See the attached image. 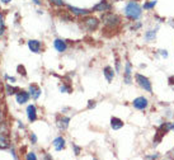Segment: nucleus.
<instances>
[{"instance_id":"obj_27","label":"nucleus","mask_w":174,"mask_h":160,"mask_svg":"<svg viewBox=\"0 0 174 160\" xmlns=\"http://www.w3.org/2000/svg\"><path fill=\"white\" fill-rule=\"evenodd\" d=\"M169 84H170V85L174 84V78H170V79H169Z\"/></svg>"},{"instance_id":"obj_32","label":"nucleus","mask_w":174,"mask_h":160,"mask_svg":"<svg viewBox=\"0 0 174 160\" xmlns=\"http://www.w3.org/2000/svg\"><path fill=\"white\" fill-rule=\"evenodd\" d=\"M35 3H36V4H41V2H40V0H35Z\"/></svg>"},{"instance_id":"obj_14","label":"nucleus","mask_w":174,"mask_h":160,"mask_svg":"<svg viewBox=\"0 0 174 160\" xmlns=\"http://www.w3.org/2000/svg\"><path fill=\"white\" fill-rule=\"evenodd\" d=\"M69 122H70V118L69 117H62L57 121V126H59V129L61 130H65L66 127L69 126Z\"/></svg>"},{"instance_id":"obj_4","label":"nucleus","mask_w":174,"mask_h":160,"mask_svg":"<svg viewBox=\"0 0 174 160\" xmlns=\"http://www.w3.org/2000/svg\"><path fill=\"white\" fill-rule=\"evenodd\" d=\"M148 106H149V102H148V99L144 98V97H139V98H136V99L134 101V107H135L136 109L144 111V109L148 108Z\"/></svg>"},{"instance_id":"obj_7","label":"nucleus","mask_w":174,"mask_h":160,"mask_svg":"<svg viewBox=\"0 0 174 160\" xmlns=\"http://www.w3.org/2000/svg\"><path fill=\"white\" fill-rule=\"evenodd\" d=\"M28 47L31 49V51H32V52H36V54H38V52L41 51V43H40L38 41H36V40L29 41V42H28Z\"/></svg>"},{"instance_id":"obj_33","label":"nucleus","mask_w":174,"mask_h":160,"mask_svg":"<svg viewBox=\"0 0 174 160\" xmlns=\"http://www.w3.org/2000/svg\"><path fill=\"white\" fill-rule=\"evenodd\" d=\"M172 129H173V131H174V123H173V125H172Z\"/></svg>"},{"instance_id":"obj_28","label":"nucleus","mask_w":174,"mask_h":160,"mask_svg":"<svg viewBox=\"0 0 174 160\" xmlns=\"http://www.w3.org/2000/svg\"><path fill=\"white\" fill-rule=\"evenodd\" d=\"M31 140H32L33 142H36V141H37V139H36V136H35V135H32V136H31Z\"/></svg>"},{"instance_id":"obj_21","label":"nucleus","mask_w":174,"mask_h":160,"mask_svg":"<svg viewBox=\"0 0 174 160\" xmlns=\"http://www.w3.org/2000/svg\"><path fill=\"white\" fill-rule=\"evenodd\" d=\"M155 5H156V2H155V0H153V2H150V3L144 4V9H151V8H154Z\"/></svg>"},{"instance_id":"obj_1","label":"nucleus","mask_w":174,"mask_h":160,"mask_svg":"<svg viewBox=\"0 0 174 160\" xmlns=\"http://www.w3.org/2000/svg\"><path fill=\"white\" fill-rule=\"evenodd\" d=\"M141 10H142V8L134 0V2H130L127 5H126L125 15L131 21H136L141 17Z\"/></svg>"},{"instance_id":"obj_19","label":"nucleus","mask_w":174,"mask_h":160,"mask_svg":"<svg viewBox=\"0 0 174 160\" xmlns=\"http://www.w3.org/2000/svg\"><path fill=\"white\" fill-rule=\"evenodd\" d=\"M155 35H156V33H155V31H149L148 33L145 35V37H146V40L150 41V40H153V38H155Z\"/></svg>"},{"instance_id":"obj_23","label":"nucleus","mask_w":174,"mask_h":160,"mask_svg":"<svg viewBox=\"0 0 174 160\" xmlns=\"http://www.w3.org/2000/svg\"><path fill=\"white\" fill-rule=\"evenodd\" d=\"M17 90V89H14V88H12L10 85H7V92H8V94H14V92Z\"/></svg>"},{"instance_id":"obj_16","label":"nucleus","mask_w":174,"mask_h":160,"mask_svg":"<svg viewBox=\"0 0 174 160\" xmlns=\"http://www.w3.org/2000/svg\"><path fill=\"white\" fill-rule=\"evenodd\" d=\"M104 76L107 78L108 82H112V79H113V76H115L113 69H112V68H109V66L104 68Z\"/></svg>"},{"instance_id":"obj_34","label":"nucleus","mask_w":174,"mask_h":160,"mask_svg":"<svg viewBox=\"0 0 174 160\" xmlns=\"http://www.w3.org/2000/svg\"><path fill=\"white\" fill-rule=\"evenodd\" d=\"M0 120H2V112H0Z\"/></svg>"},{"instance_id":"obj_26","label":"nucleus","mask_w":174,"mask_h":160,"mask_svg":"<svg viewBox=\"0 0 174 160\" xmlns=\"http://www.w3.org/2000/svg\"><path fill=\"white\" fill-rule=\"evenodd\" d=\"M162 52V56H164V57H168V54H167V51L164 50V51H160Z\"/></svg>"},{"instance_id":"obj_20","label":"nucleus","mask_w":174,"mask_h":160,"mask_svg":"<svg viewBox=\"0 0 174 160\" xmlns=\"http://www.w3.org/2000/svg\"><path fill=\"white\" fill-rule=\"evenodd\" d=\"M4 33V19H3V15L0 14V36Z\"/></svg>"},{"instance_id":"obj_8","label":"nucleus","mask_w":174,"mask_h":160,"mask_svg":"<svg viewBox=\"0 0 174 160\" xmlns=\"http://www.w3.org/2000/svg\"><path fill=\"white\" fill-rule=\"evenodd\" d=\"M68 9L73 13V14H75V15H88L90 12L89 10H85V9H79V8H75V7H71V5H69L68 7Z\"/></svg>"},{"instance_id":"obj_11","label":"nucleus","mask_w":174,"mask_h":160,"mask_svg":"<svg viewBox=\"0 0 174 160\" xmlns=\"http://www.w3.org/2000/svg\"><path fill=\"white\" fill-rule=\"evenodd\" d=\"M54 146H55V149H56L57 151L62 150V149L65 148V140L62 139V137H57V139H55V141H54Z\"/></svg>"},{"instance_id":"obj_22","label":"nucleus","mask_w":174,"mask_h":160,"mask_svg":"<svg viewBox=\"0 0 174 160\" xmlns=\"http://www.w3.org/2000/svg\"><path fill=\"white\" fill-rule=\"evenodd\" d=\"M52 4H55L56 7H62L64 5V0H50Z\"/></svg>"},{"instance_id":"obj_17","label":"nucleus","mask_w":174,"mask_h":160,"mask_svg":"<svg viewBox=\"0 0 174 160\" xmlns=\"http://www.w3.org/2000/svg\"><path fill=\"white\" fill-rule=\"evenodd\" d=\"M125 76H126V83L130 84L131 83V64L127 62L126 64V70H125Z\"/></svg>"},{"instance_id":"obj_24","label":"nucleus","mask_w":174,"mask_h":160,"mask_svg":"<svg viewBox=\"0 0 174 160\" xmlns=\"http://www.w3.org/2000/svg\"><path fill=\"white\" fill-rule=\"evenodd\" d=\"M27 159H28V160H31V159H33V160H35V159H36V155H35L33 153H29V154L27 155Z\"/></svg>"},{"instance_id":"obj_31","label":"nucleus","mask_w":174,"mask_h":160,"mask_svg":"<svg viewBox=\"0 0 174 160\" xmlns=\"http://www.w3.org/2000/svg\"><path fill=\"white\" fill-rule=\"evenodd\" d=\"M75 153H76V155H79V148H76V146H75Z\"/></svg>"},{"instance_id":"obj_6","label":"nucleus","mask_w":174,"mask_h":160,"mask_svg":"<svg viewBox=\"0 0 174 160\" xmlns=\"http://www.w3.org/2000/svg\"><path fill=\"white\" fill-rule=\"evenodd\" d=\"M27 115H28V120L31 122L36 121V118H37V111H36V107L33 104L28 106V108H27Z\"/></svg>"},{"instance_id":"obj_9","label":"nucleus","mask_w":174,"mask_h":160,"mask_svg":"<svg viewBox=\"0 0 174 160\" xmlns=\"http://www.w3.org/2000/svg\"><path fill=\"white\" fill-rule=\"evenodd\" d=\"M54 46H55V49H56L59 52H64V51L66 50V43L62 41V40H55Z\"/></svg>"},{"instance_id":"obj_30","label":"nucleus","mask_w":174,"mask_h":160,"mask_svg":"<svg viewBox=\"0 0 174 160\" xmlns=\"http://www.w3.org/2000/svg\"><path fill=\"white\" fill-rule=\"evenodd\" d=\"M2 2H3V3H5V4H8V3H10V2H12V0H2Z\"/></svg>"},{"instance_id":"obj_12","label":"nucleus","mask_w":174,"mask_h":160,"mask_svg":"<svg viewBox=\"0 0 174 160\" xmlns=\"http://www.w3.org/2000/svg\"><path fill=\"white\" fill-rule=\"evenodd\" d=\"M111 126H112L113 130H120L121 127H123V122L117 117H112V120H111Z\"/></svg>"},{"instance_id":"obj_3","label":"nucleus","mask_w":174,"mask_h":160,"mask_svg":"<svg viewBox=\"0 0 174 160\" xmlns=\"http://www.w3.org/2000/svg\"><path fill=\"white\" fill-rule=\"evenodd\" d=\"M136 82L139 83V85L146 90V92H151V83H150V80L144 76V75H141V74H136Z\"/></svg>"},{"instance_id":"obj_15","label":"nucleus","mask_w":174,"mask_h":160,"mask_svg":"<svg viewBox=\"0 0 174 160\" xmlns=\"http://www.w3.org/2000/svg\"><path fill=\"white\" fill-rule=\"evenodd\" d=\"M29 92H31V95H32L35 99H37L41 95V89L38 87H36V85H31L29 87Z\"/></svg>"},{"instance_id":"obj_18","label":"nucleus","mask_w":174,"mask_h":160,"mask_svg":"<svg viewBox=\"0 0 174 160\" xmlns=\"http://www.w3.org/2000/svg\"><path fill=\"white\" fill-rule=\"evenodd\" d=\"M8 146H9V140H8V137L5 136V134H0V148L5 149Z\"/></svg>"},{"instance_id":"obj_10","label":"nucleus","mask_w":174,"mask_h":160,"mask_svg":"<svg viewBox=\"0 0 174 160\" xmlns=\"http://www.w3.org/2000/svg\"><path fill=\"white\" fill-rule=\"evenodd\" d=\"M28 99H29V94H28L27 92H19V93L17 94V102H18L19 104L26 103Z\"/></svg>"},{"instance_id":"obj_2","label":"nucleus","mask_w":174,"mask_h":160,"mask_svg":"<svg viewBox=\"0 0 174 160\" xmlns=\"http://www.w3.org/2000/svg\"><path fill=\"white\" fill-rule=\"evenodd\" d=\"M103 22H104V24H106L107 27L113 28V27H116L117 24H120V18L117 17L116 14L109 13V14L103 15Z\"/></svg>"},{"instance_id":"obj_25","label":"nucleus","mask_w":174,"mask_h":160,"mask_svg":"<svg viewBox=\"0 0 174 160\" xmlns=\"http://www.w3.org/2000/svg\"><path fill=\"white\" fill-rule=\"evenodd\" d=\"M93 107H96V102H94V101H90V102H89L88 108H93Z\"/></svg>"},{"instance_id":"obj_13","label":"nucleus","mask_w":174,"mask_h":160,"mask_svg":"<svg viewBox=\"0 0 174 160\" xmlns=\"http://www.w3.org/2000/svg\"><path fill=\"white\" fill-rule=\"evenodd\" d=\"M111 9V5L107 3V2H101L98 5L94 7V10H97V12H106V10H109Z\"/></svg>"},{"instance_id":"obj_5","label":"nucleus","mask_w":174,"mask_h":160,"mask_svg":"<svg viewBox=\"0 0 174 160\" xmlns=\"http://www.w3.org/2000/svg\"><path fill=\"white\" fill-rule=\"evenodd\" d=\"M98 24H99V22H98V19H97V18L88 17V18H85V19H84V26H85V27H87V29H89V31H94V29H97V28H98Z\"/></svg>"},{"instance_id":"obj_29","label":"nucleus","mask_w":174,"mask_h":160,"mask_svg":"<svg viewBox=\"0 0 174 160\" xmlns=\"http://www.w3.org/2000/svg\"><path fill=\"white\" fill-rule=\"evenodd\" d=\"M66 90H68L66 87H61V92H66Z\"/></svg>"}]
</instances>
